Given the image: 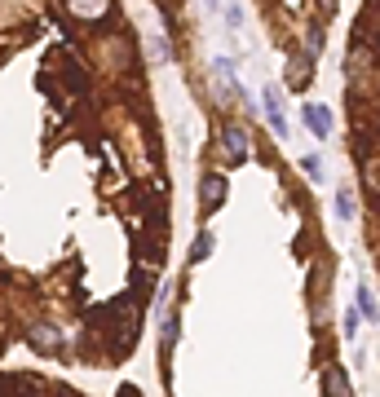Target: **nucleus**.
Returning <instances> with one entry per match:
<instances>
[{
    "instance_id": "obj_1",
    "label": "nucleus",
    "mask_w": 380,
    "mask_h": 397,
    "mask_svg": "<svg viewBox=\"0 0 380 397\" xmlns=\"http://www.w3.org/2000/svg\"><path fill=\"white\" fill-rule=\"evenodd\" d=\"M27 340L36 344L40 353H58V349H62V331L49 327V322H31V327H27Z\"/></svg>"
},
{
    "instance_id": "obj_2",
    "label": "nucleus",
    "mask_w": 380,
    "mask_h": 397,
    "mask_svg": "<svg viewBox=\"0 0 380 397\" xmlns=\"http://www.w3.org/2000/svg\"><path fill=\"white\" fill-rule=\"evenodd\" d=\"M200 198H204V212L221 208V198H226V177H221V172H208V177L200 181Z\"/></svg>"
},
{
    "instance_id": "obj_3",
    "label": "nucleus",
    "mask_w": 380,
    "mask_h": 397,
    "mask_svg": "<svg viewBox=\"0 0 380 397\" xmlns=\"http://www.w3.org/2000/svg\"><path fill=\"white\" fill-rule=\"evenodd\" d=\"M261 102H266V115H270L274 132L283 137V132H288V120H283V97H278V89H266V93H261Z\"/></svg>"
},
{
    "instance_id": "obj_4",
    "label": "nucleus",
    "mask_w": 380,
    "mask_h": 397,
    "mask_svg": "<svg viewBox=\"0 0 380 397\" xmlns=\"http://www.w3.org/2000/svg\"><path fill=\"white\" fill-rule=\"evenodd\" d=\"M305 124L319 132V137H327V132H332V115H327V106H319V102H309L305 106Z\"/></svg>"
},
{
    "instance_id": "obj_5",
    "label": "nucleus",
    "mask_w": 380,
    "mask_h": 397,
    "mask_svg": "<svg viewBox=\"0 0 380 397\" xmlns=\"http://www.w3.org/2000/svg\"><path fill=\"white\" fill-rule=\"evenodd\" d=\"M221 141H226V155H230V159H243V155H247V132H243V128L230 124V128L221 132Z\"/></svg>"
},
{
    "instance_id": "obj_6",
    "label": "nucleus",
    "mask_w": 380,
    "mask_h": 397,
    "mask_svg": "<svg viewBox=\"0 0 380 397\" xmlns=\"http://www.w3.org/2000/svg\"><path fill=\"white\" fill-rule=\"evenodd\" d=\"M67 5H71V13H75V18H102L111 0H67Z\"/></svg>"
},
{
    "instance_id": "obj_7",
    "label": "nucleus",
    "mask_w": 380,
    "mask_h": 397,
    "mask_svg": "<svg viewBox=\"0 0 380 397\" xmlns=\"http://www.w3.org/2000/svg\"><path fill=\"white\" fill-rule=\"evenodd\" d=\"M204 256H212V234H208V229H204L200 239H195V247H190V265H200Z\"/></svg>"
},
{
    "instance_id": "obj_8",
    "label": "nucleus",
    "mask_w": 380,
    "mask_h": 397,
    "mask_svg": "<svg viewBox=\"0 0 380 397\" xmlns=\"http://www.w3.org/2000/svg\"><path fill=\"white\" fill-rule=\"evenodd\" d=\"M323 389L327 393H350V379H345L341 371H323Z\"/></svg>"
},
{
    "instance_id": "obj_9",
    "label": "nucleus",
    "mask_w": 380,
    "mask_h": 397,
    "mask_svg": "<svg viewBox=\"0 0 380 397\" xmlns=\"http://www.w3.org/2000/svg\"><path fill=\"white\" fill-rule=\"evenodd\" d=\"M336 212H341V217H354V194H350V190L336 194Z\"/></svg>"
},
{
    "instance_id": "obj_10",
    "label": "nucleus",
    "mask_w": 380,
    "mask_h": 397,
    "mask_svg": "<svg viewBox=\"0 0 380 397\" xmlns=\"http://www.w3.org/2000/svg\"><path fill=\"white\" fill-rule=\"evenodd\" d=\"M358 305H362V313H367V318H376V313H380V309H376V301H372L367 291H358Z\"/></svg>"
},
{
    "instance_id": "obj_11",
    "label": "nucleus",
    "mask_w": 380,
    "mask_h": 397,
    "mask_svg": "<svg viewBox=\"0 0 380 397\" xmlns=\"http://www.w3.org/2000/svg\"><path fill=\"white\" fill-rule=\"evenodd\" d=\"M226 23H230V27H239V23H243V13H239V5H230V9H226Z\"/></svg>"
},
{
    "instance_id": "obj_12",
    "label": "nucleus",
    "mask_w": 380,
    "mask_h": 397,
    "mask_svg": "<svg viewBox=\"0 0 380 397\" xmlns=\"http://www.w3.org/2000/svg\"><path fill=\"white\" fill-rule=\"evenodd\" d=\"M305 172H309V177H323V163L309 155V159H305Z\"/></svg>"
}]
</instances>
